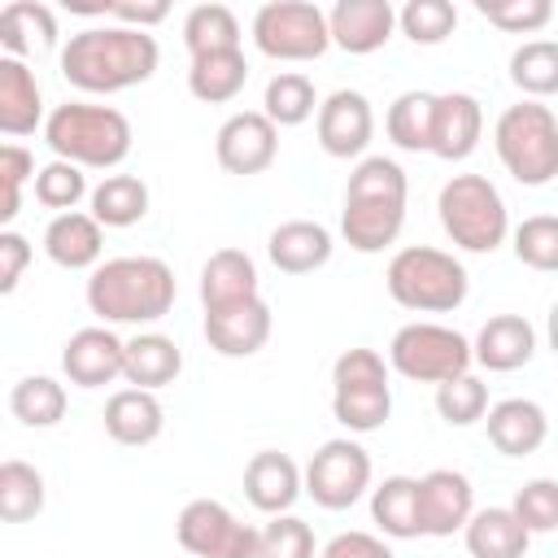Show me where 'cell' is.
Instances as JSON below:
<instances>
[{
  "label": "cell",
  "mask_w": 558,
  "mask_h": 558,
  "mask_svg": "<svg viewBox=\"0 0 558 558\" xmlns=\"http://www.w3.org/2000/svg\"><path fill=\"white\" fill-rule=\"evenodd\" d=\"M161 61V48L148 31L131 26H87L65 39L61 48V74L70 87L92 96H113L135 83H148Z\"/></svg>",
  "instance_id": "1"
},
{
  "label": "cell",
  "mask_w": 558,
  "mask_h": 558,
  "mask_svg": "<svg viewBox=\"0 0 558 558\" xmlns=\"http://www.w3.org/2000/svg\"><path fill=\"white\" fill-rule=\"evenodd\" d=\"M405 170L392 157H362L344 183L340 235L357 253H384L405 227Z\"/></svg>",
  "instance_id": "2"
},
{
  "label": "cell",
  "mask_w": 558,
  "mask_h": 558,
  "mask_svg": "<svg viewBox=\"0 0 558 558\" xmlns=\"http://www.w3.org/2000/svg\"><path fill=\"white\" fill-rule=\"evenodd\" d=\"M179 296L174 270L161 257H113L87 279V310L109 323H157Z\"/></svg>",
  "instance_id": "3"
},
{
  "label": "cell",
  "mask_w": 558,
  "mask_h": 558,
  "mask_svg": "<svg viewBox=\"0 0 558 558\" xmlns=\"http://www.w3.org/2000/svg\"><path fill=\"white\" fill-rule=\"evenodd\" d=\"M131 122L113 105H87L65 100L44 122V144L57 153V161H74L78 170H113L131 153Z\"/></svg>",
  "instance_id": "4"
},
{
  "label": "cell",
  "mask_w": 558,
  "mask_h": 558,
  "mask_svg": "<svg viewBox=\"0 0 558 558\" xmlns=\"http://www.w3.org/2000/svg\"><path fill=\"white\" fill-rule=\"evenodd\" d=\"M384 283H388V296L414 314H449L466 301V288H471L466 266L453 253L432 248V244L397 248Z\"/></svg>",
  "instance_id": "5"
},
{
  "label": "cell",
  "mask_w": 558,
  "mask_h": 558,
  "mask_svg": "<svg viewBox=\"0 0 558 558\" xmlns=\"http://www.w3.org/2000/svg\"><path fill=\"white\" fill-rule=\"evenodd\" d=\"M493 148L506 174L523 187H545L558 179V118L541 100H519L501 109L493 126Z\"/></svg>",
  "instance_id": "6"
},
{
  "label": "cell",
  "mask_w": 558,
  "mask_h": 558,
  "mask_svg": "<svg viewBox=\"0 0 558 558\" xmlns=\"http://www.w3.org/2000/svg\"><path fill=\"white\" fill-rule=\"evenodd\" d=\"M436 209H440V227L445 235L466 248V253H493L506 244L510 235V214H506V201L501 192L484 179V174H453L440 196H436Z\"/></svg>",
  "instance_id": "7"
},
{
  "label": "cell",
  "mask_w": 558,
  "mask_h": 558,
  "mask_svg": "<svg viewBox=\"0 0 558 558\" xmlns=\"http://www.w3.org/2000/svg\"><path fill=\"white\" fill-rule=\"evenodd\" d=\"M475 362L471 340L440 323H405L388 344V366L414 384H449Z\"/></svg>",
  "instance_id": "8"
},
{
  "label": "cell",
  "mask_w": 558,
  "mask_h": 558,
  "mask_svg": "<svg viewBox=\"0 0 558 558\" xmlns=\"http://www.w3.org/2000/svg\"><path fill=\"white\" fill-rule=\"evenodd\" d=\"M253 44L270 61H314L331 48V26L310 0H270L253 13Z\"/></svg>",
  "instance_id": "9"
},
{
  "label": "cell",
  "mask_w": 558,
  "mask_h": 558,
  "mask_svg": "<svg viewBox=\"0 0 558 558\" xmlns=\"http://www.w3.org/2000/svg\"><path fill=\"white\" fill-rule=\"evenodd\" d=\"M174 536H179L187 558H257L262 527L240 523L222 501L196 497L179 510Z\"/></svg>",
  "instance_id": "10"
},
{
  "label": "cell",
  "mask_w": 558,
  "mask_h": 558,
  "mask_svg": "<svg viewBox=\"0 0 558 558\" xmlns=\"http://www.w3.org/2000/svg\"><path fill=\"white\" fill-rule=\"evenodd\" d=\"M366 488H371V453L357 440L336 436L318 445V453L305 466V493L314 497V506L349 510Z\"/></svg>",
  "instance_id": "11"
},
{
  "label": "cell",
  "mask_w": 558,
  "mask_h": 558,
  "mask_svg": "<svg viewBox=\"0 0 558 558\" xmlns=\"http://www.w3.org/2000/svg\"><path fill=\"white\" fill-rule=\"evenodd\" d=\"M214 157L227 174H262L279 157V126L262 109L231 113L214 135Z\"/></svg>",
  "instance_id": "12"
},
{
  "label": "cell",
  "mask_w": 558,
  "mask_h": 558,
  "mask_svg": "<svg viewBox=\"0 0 558 558\" xmlns=\"http://www.w3.org/2000/svg\"><path fill=\"white\" fill-rule=\"evenodd\" d=\"M475 514V488L462 471H427L418 480V532L423 536H453Z\"/></svg>",
  "instance_id": "13"
},
{
  "label": "cell",
  "mask_w": 558,
  "mask_h": 558,
  "mask_svg": "<svg viewBox=\"0 0 558 558\" xmlns=\"http://www.w3.org/2000/svg\"><path fill=\"white\" fill-rule=\"evenodd\" d=\"M371 135H375V113L362 92L340 87L318 105V144L327 157H344V161L362 157Z\"/></svg>",
  "instance_id": "14"
},
{
  "label": "cell",
  "mask_w": 558,
  "mask_h": 558,
  "mask_svg": "<svg viewBox=\"0 0 558 558\" xmlns=\"http://www.w3.org/2000/svg\"><path fill=\"white\" fill-rule=\"evenodd\" d=\"M61 371L78 388H105L126 371V340H118L109 327H83L65 340Z\"/></svg>",
  "instance_id": "15"
},
{
  "label": "cell",
  "mask_w": 558,
  "mask_h": 558,
  "mask_svg": "<svg viewBox=\"0 0 558 558\" xmlns=\"http://www.w3.org/2000/svg\"><path fill=\"white\" fill-rule=\"evenodd\" d=\"M327 26H331V44L353 52V57H366V52H379L392 31H397V9L388 0H340L331 13H327Z\"/></svg>",
  "instance_id": "16"
},
{
  "label": "cell",
  "mask_w": 558,
  "mask_h": 558,
  "mask_svg": "<svg viewBox=\"0 0 558 558\" xmlns=\"http://www.w3.org/2000/svg\"><path fill=\"white\" fill-rule=\"evenodd\" d=\"M205 340L222 357H253L270 340V305L253 296L227 310H205Z\"/></svg>",
  "instance_id": "17"
},
{
  "label": "cell",
  "mask_w": 558,
  "mask_h": 558,
  "mask_svg": "<svg viewBox=\"0 0 558 558\" xmlns=\"http://www.w3.org/2000/svg\"><path fill=\"white\" fill-rule=\"evenodd\" d=\"M301 493H305V471L288 453L262 449V453L248 458V466H244V497H248L253 510H262V514H288Z\"/></svg>",
  "instance_id": "18"
},
{
  "label": "cell",
  "mask_w": 558,
  "mask_h": 558,
  "mask_svg": "<svg viewBox=\"0 0 558 558\" xmlns=\"http://www.w3.org/2000/svg\"><path fill=\"white\" fill-rule=\"evenodd\" d=\"M484 135V109L471 92H440L432 113V148L440 161H466Z\"/></svg>",
  "instance_id": "19"
},
{
  "label": "cell",
  "mask_w": 558,
  "mask_h": 558,
  "mask_svg": "<svg viewBox=\"0 0 558 558\" xmlns=\"http://www.w3.org/2000/svg\"><path fill=\"white\" fill-rule=\"evenodd\" d=\"M484 423H488L493 449L506 453V458H527V453H536V449L545 445V436H549L545 410H541L536 401H527V397H506V401L488 405V418H484Z\"/></svg>",
  "instance_id": "20"
},
{
  "label": "cell",
  "mask_w": 558,
  "mask_h": 558,
  "mask_svg": "<svg viewBox=\"0 0 558 558\" xmlns=\"http://www.w3.org/2000/svg\"><path fill=\"white\" fill-rule=\"evenodd\" d=\"M44 253L61 270H96L100 253H105V227L83 209L57 214L48 222V231H44Z\"/></svg>",
  "instance_id": "21"
},
{
  "label": "cell",
  "mask_w": 558,
  "mask_h": 558,
  "mask_svg": "<svg viewBox=\"0 0 558 558\" xmlns=\"http://www.w3.org/2000/svg\"><path fill=\"white\" fill-rule=\"evenodd\" d=\"M331 231L323 222H310V218H292V222H279L266 240V257L275 262V270L283 275H310L318 266L331 262Z\"/></svg>",
  "instance_id": "22"
},
{
  "label": "cell",
  "mask_w": 558,
  "mask_h": 558,
  "mask_svg": "<svg viewBox=\"0 0 558 558\" xmlns=\"http://www.w3.org/2000/svg\"><path fill=\"white\" fill-rule=\"evenodd\" d=\"M471 353L484 371H519L536 353V331L523 314H493L471 340Z\"/></svg>",
  "instance_id": "23"
},
{
  "label": "cell",
  "mask_w": 558,
  "mask_h": 558,
  "mask_svg": "<svg viewBox=\"0 0 558 558\" xmlns=\"http://www.w3.org/2000/svg\"><path fill=\"white\" fill-rule=\"evenodd\" d=\"M257 292V266L244 248H218L201 266V305L205 310H227L240 301H253Z\"/></svg>",
  "instance_id": "24"
},
{
  "label": "cell",
  "mask_w": 558,
  "mask_h": 558,
  "mask_svg": "<svg viewBox=\"0 0 558 558\" xmlns=\"http://www.w3.org/2000/svg\"><path fill=\"white\" fill-rule=\"evenodd\" d=\"M166 427V410L148 388H122L105 401V432L118 445H153Z\"/></svg>",
  "instance_id": "25"
},
{
  "label": "cell",
  "mask_w": 558,
  "mask_h": 558,
  "mask_svg": "<svg viewBox=\"0 0 558 558\" xmlns=\"http://www.w3.org/2000/svg\"><path fill=\"white\" fill-rule=\"evenodd\" d=\"M44 118V96L35 83V70L17 57H0V131L4 135H31Z\"/></svg>",
  "instance_id": "26"
},
{
  "label": "cell",
  "mask_w": 558,
  "mask_h": 558,
  "mask_svg": "<svg viewBox=\"0 0 558 558\" xmlns=\"http://www.w3.org/2000/svg\"><path fill=\"white\" fill-rule=\"evenodd\" d=\"M462 541L471 558H523L532 545V532L519 523L510 506H488L471 514V523L462 527Z\"/></svg>",
  "instance_id": "27"
},
{
  "label": "cell",
  "mask_w": 558,
  "mask_h": 558,
  "mask_svg": "<svg viewBox=\"0 0 558 558\" xmlns=\"http://www.w3.org/2000/svg\"><path fill=\"white\" fill-rule=\"evenodd\" d=\"M179 371H183V349H179L170 336H161V331H140L135 340H126V371H122V379H126L131 388L157 392V388L174 384Z\"/></svg>",
  "instance_id": "28"
},
{
  "label": "cell",
  "mask_w": 558,
  "mask_h": 558,
  "mask_svg": "<svg viewBox=\"0 0 558 558\" xmlns=\"http://www.w3.org/2000/svg\"><path fill=\"white\" fill-rule=\"evenodd\" d=\"M0 44L4 57H26L35 48H52L57 44V13L39 0H13L0 9Z\"/></svg>",
  "instance_id": "29"
},
{
  "label": "cell",
  "mask_w": 558,
  "mask_h": 558,
  "mask_svg": "<svg viewBox=\"0 0 558 558\" xmlns=\"http://www.w3.org/2000/svg\"><path fill=\"white\" fill-rule=\"evenodd\" d=\"M248 83V61L244 52H209V57H192L187 65V92L205 105H227L244 92Z\"/></svg>",
  "instance_id": "30"
},
{
  "label": "cell",
  "mask_w": 558,
  "mask_h": 558,
  "mask_svg": "<svg viewBox=\"0 0 558 558\" xmlns=\"http://www.w3.org/2000/svg\"><path fill=\"white\" fill-rule=\"evenodd\" d=\"M371 519L379 523L384 536L410 541L418 532V480L410 475H388L379 488H371Z\"/></svg>",
  "instance_id": "31"
},
{
  "label": "cell",
  "mask_w": 558,
  "mask_h": 558,
  "mask_svg": "<svg viewBox=\"0 0 558 558\" xmlns=\"http://www.w3.org/2000/svg\"><path fill=\"white\" fill-rule=\"evenodd\" d=\"M87 201L100 227H135L148 214V183L140 174H105Z\"/></svg>",
  "instance_id": "32"
},
{
  "label": "cell",
  "mask_w": 558,
  "mask_h": 558,
  "mask_svg": "<svg viewBox=\"0 0 558 558\" xmlns=\"http://www.w3.org/2000/svg\"><path fill=\"white\" fill-rule=\"evenodd\" d=\"M510 83L527 100L558 96V39H527L510 52Z\"/></svg>",
  "instance_id": "33"
},
{
  "label": "cell",
  "mask_w": 558,
  "mask_h": 558,
  "mask_svg": "<svg viewBox=\"0 0 558 558\" xmlns=\"http://www.w3.org/2000/svg\"><path fill=\"white\" fill-rule=\"evenodd\" d=\"M432 113H436V96L432 92H401L388 105V140L405 153H427L432 148Z\"/></svg>",
  "instance_id": "34"
},
{
  "label": "cell",
  "mask_w": 558,
  "mask_h": 558,
  "mask_svg": "<svg viewBox=\"0 0 558 558\" xmlns=\"http://www.w3.org/2000/svg\"><path fill=\"white\" fill-rule=\"evenodd\" d=\"M9 410L22 427H57L65 418V388L52 375H26L9 392Z\"/></svg>",
  "instance_id": "35"
},
{
  "label": "cell",
  "mask_w": 558,
  "mask_h": 558,
  "mask_svg": "<svg viewBox=\"0 0 558 558\" xmlns=\"http://www.w3.org/2000/svg\"><path fill=\"white\" fill-rule=\"evenodd\" d=\"M183 44L192 57H209V52H235L240 48V22L227 4H196L183 17Z\"/></svg>",
  "instance_id": "36"
},
{
  "label": "cell",
  "mask_w": 558,
  "mask_h": 558,
  "mask_svg": "<svg viewBox=\"0 0 558 558\" xmlns=\"http://www.w3.org/2000/svg\"><path fill=\"white\" fill-rule=\"evenodd\" d=\"M318 109V96H314V83L296 70H283L266 83V96H262V113L275 122V126H301L310 122Z\"/></svg>",
  "instance_id": "37"
},
{
  "label": "cell",
  "mask_w": 558,
  "mask_h": 558,
  "mask_svg": "<svg viewBox=\"0 0 558 558\" xmlns=\"http://www.w3.org/2000/svg\"><path fill=\"white\" fill-rule=\"evenodd\" d=\"M331 414L340 427L366 436V432H379L392 414V388L379 384V388H331Z\"/></svg>",
  "instance_id": "38"
},
{
  "label": "cell",
  "mask_w": 558,
  "mask_h": 558,
  "mask_svg": "<svg viewBox=\"0 0 558 558\" xmlns=\"http://www.w3.org/2000/svg\"><path fill=\"white\" fill-rule=\"evenodd\" d=\"M39 510H44V475L22 458L0 462V519L26 523Z\"/></svg>",
  "instance_id": "39"
},
{
  "label": "cell",
  "mask_w": 558,
  "mask_h": 558,
  "mask_svg": "<svg viewBox=\"0 0 558 558\" xmlns=\"http://www.w3.org/2000/svg\"><path fill=\"white\" fill-rule=\"evenodd\" d=\"M397 26L410 44H445L458 26V9L449 0H410L397 9Z\"/></svg>",
  "instance_id": "40"
},
{
  "label": "cell",
  "mask_w": 558,
  "mask_h": 558,
  "mask_svg": "<svg viewBox=\"0 0 558 558\" xmlns=\"http://www.w3.org/2000/svg\"><path fill=\"white\" fill-rule=\"evenodd\" d=\"M436 410H440V418L449 427H471V423H480L488 414V384L466 371V375H458V379L436 388Z\"/></svg>",
  "instance_id": "41"
},
{
  "label": "cell",
  "mask_w": 558,
  "mask_h": 558,
  "mask_svg": "<svg viewBox=\"0 0 558 558\" xmlns=\"http://www.w3.org/2000/svg\"><path fill=\"white\" fill-rule=\"evenodd\" d=\"M83 196H92V192H87V174H83L74 161H48V166L35 174V201H39L44 209L70 214V209H78Z\"/></svg>",
  "instance_id": "42"
},
{
  "label": "cell",
  "mask_w": 558,
  "mask_h": 558,
  "mask_svg": "<svg viewBox=\"0 0 558 558\" xmlns=\"http://www.w3.org/2000/svg\"><path fill=\"white\" fill-rule=\"evenodd\" d=\"M514 257L532 270H558V214H532L514 227Z\"/></svg>",
  "instance_id": "43"
},
{
  "label": "cell",
  "mask_w": 558,
  "mask_h": 558,
  "mask_svg": "<svg viewBox=\"0 0 558 558\" xmlns=\"http://www.w3.org/2000/svg\"><path fill=\"white\" fill-rule=\"evenodd\" d=\"M475 13L506 35H536L554 17V4L549 0H475Z\"/></svg>",
  "instance_id": "44"
},
{
  "label": "cell",
  "mask_w": 558,
  "mask_h": 558,
  "mask_svg": "<svg viewBox=\"0 0 558 558\" xmlns=\"http://www.w3.org/2000/svg\"><path fill=\"white\" fill-rule=\"evenodd\" d=\"M257 558H314V527L296 514H270L257 541Z\"/></svg>",
  "instance_id": "45"
},
{
  "label": "cell",
  "mask_w": 558,
  "mask_h": 558,
  "mask_svg": "<svg viewBox=\"0 0 558 558\" xmlns=\"http://www.w3.org/2000/svg\"><path fill=\"white\" fill-rule=\"evenodd\" d=\"M519 523L536 536V532H554L558 527V480H527L519 493H514V506Z\"/></svg>",
  "instance_id": "46"
},
{
  "label": "cell",
  "mask_w": 558,
  "mask_h": 558,
  "mask_svg": "<svg viewBox=\"0 0 558 558\" xmlns=\"http://www.w3.org/2000/svg\"><path fill=\"white\" fill-rule=\"evenodd\" d=\"M388 384V362L375 349H344L331 366V388H379Z\"/></svg>",
  "instance_id": "47"
},
{
  "label": "cell",
  "mask_w": 558,
  "mask_h": 558,
  "mask_svg": "<svg viewBox=\"0 0 558 558\" xmlns=\"http://www.w3.org/2000/svg\"><path fill=\"white\" fill-rule=\"evenodd\" d=\"M31 266V244L17 231H0V292L9 296L22 283V270Z\"/></svg>",
  "instance_id": "48"
},
{
  "label": "cell",
  "mask_w": 558,
  "mask_h": 558,
  "mask_svg": "<svg viewBox=\"0 0 558 558\" xmlns=\"http://www.w3.org/2000/svg\"><path fill=\"white\" fill-rule=\"evenodd\" d=\"M318 558H397V554L371 532H340V536H331L323 545Z\"/></svg>",
  "instance_id": "49"
},
{
  "label": "cell",
  "mask_w": 558,
  "mask_h": 558,
  "mask_svg": "<svg viewBox=\"0 0 558 558\" xmlns=\"http://www.w3.org/2000/svg\"><path fill=\"white\" fill-rule=\"evenodd\" d=\"M35 157L22 144H4L0 148V192H22L26 179H35Z\"/></svg>",
  "instance_id": "50"
},
{
  "label": "cell",
  "mask_w": 558,
  "mask_h": 558,
  "mask_svg": "<svg viewBox=\"0 0 558 558\" xmlns=\"http://www.w3.org/2000/svg\"><path fill=\"white\" fill-rule=\"evenodd\" d=\"M109 17H118V26H131V31H148L157 22L170 17V4L161 0H148V4H126V0H109Z\"/></svg>",
  "instance_id": "51"
},
{
  "label": "cell",
  "mask_w": 558,
  "mask_h": 558,
  "mask_svg": "<svg viewBox=\"0 0 558 558\" xmlns=\"http://www.w3.org/2000/svg\"><path fill=\"white\" fill-rule=\"evenodd\" d=\"M545 336H549V349L558 353V301L549 305V318H545Z\"/></svg>",
  "instance_id": "52"
}]
</instances>
